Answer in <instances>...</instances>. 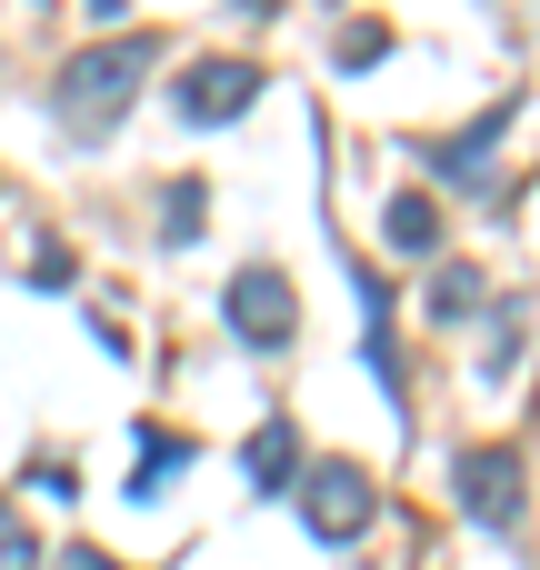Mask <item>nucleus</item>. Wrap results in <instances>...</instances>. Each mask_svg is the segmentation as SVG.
<instances>
[{
	"label": "nucleus",
	"instance_id": "obj_2",
	"mask_svg": "<svg viewBox=\"0 0 540 570\" xmlns=\"http://www.w3.org/2000/svg\"><path fill=\"white\" fill-rule=\"evenodd\" d=\"M301 521H311V541H331V551H351L371 521H381V481L361 471V461H311L301 471Z\"/></svg>",
	"mask_w": 540,
	"mask_h": 570
},
{
	"label": "nucleus",
	"instance_id": "obj_8",
	"mask_svg": "<svg viewBox=\"0 0 540 570\" xmlns=\"http://www.w3.org/2000/svg\"><path fill=\"white\" fill-rule=\"evenodd\" d=\"M501 130H511V100H501V110H481L471 130H451V140L431 150V170H441V180H481V160H491V140H501Z\"/></svg>",
	"mask_w": 540,
	"mask_h": 570
},
{
	"label": "nucleus",
	"instance_id": "obj_3",
	"mask_svg": "<svg viewBox=\"0 0 540 570\" xmlns=\"http://www.w3.org/2000/svg\"><path fill=\"white\" fill-rule=\"evenodd\" d=\"M451 491H461V511H471L481 531H521V511H531L521 451H511V441H471V451L451 461Z\"/></svg>",
	"mask_w": 540,
	"mask_h": 570
},
{
	"label": "nucleus",
	"instance_id": "obj_1",
	"mask_svg": "<svg viewBox=\"0 0 540 570\" xmlns=\"http://www.w3.org/2000/svg\"><path fill=\"white\" fill-rule=\"evenodd\" d=\"M150 60H160L150 30H120V40H100V50H80V60L60 70V100H50L60 130H70V140H100V130L130 110V90L150 80Z\"/></svg>",
	"mask_w": 540,
	"mask_h": 570
},
{
	"label": "nucleus",
	"instance_id": "obj_15",
	"mask_svg": "<svg viewBox=\"0 0 540 570\" xmlns=\"http://www.w3.org/2000/svg\"><path fill=\"white\" fill-rule=\"evenodd\" d=\"M90 10H100V20H120V10H130V0H90Z\"/></svg>",
	"mask_w": 540,
	"mask_h": 570
},
{
	"label": "nucleus",
	"instance_id": "obj_9",
	"mask_svg": "<svg viewBox=\"0 0 540 570\" xmlns=\"http://www.w3.org/2000/svg\"><path fill=\"white\" fill-rule=\"evenodd\" d=\"M471 311H481V271H471V261H451V271L431 281V321H471Z\"/></svg>",
	"mask_w": 540,
	"mask_h": 570
},
{
	"label": "nucleus",
	"instance_id": "obj_6",
	"mask_svg": "<svg viewBox=\"0 0 540 570\" xmlns=\"http://www.w3.org/2000/svg\"><path fill=\"white\" fill-rule=\"evenodd\" d=\"M240 471H251V491H301V431L271 411V421L240 441Z\"/></svg>",
	"mask_w": 540,
	"mask_h": 570
},
{
	"label": "nucleus",
	"instance_id": "obj_12",
	"mask_svg": "<svg viewBox=\"0 0 540 570\" xmlns=\"http://www.w3.org/2000/svg\"><path fill=\"white\" fill-rule=\"evenodd\" d=\"M491 331H501V341H491V361H481V371H491V381H501V371H511V361H521V351H531V311H521V301H511V311H501V321H491Z\"/></svg>",
	"mask_w": 540,
	"mask_h": 570
},
{
	"label": "nucleus",
	"instance_id": "obj_5",
	"mask_svg": "<svg viewBox=\"0 0 540 570\" xmlns=\"http://www.w3.org/2000/svg\"><path fill=\"white\" fill-rule=\"evenodd\" d=\"M261 90H271V80H261V60H190V70H180V90H170V110H180L190 130H220V120H240Z\"/></svg>",
	"mask_w": 540,
	"mask_h": 570
},
{
	"label": "nucleus",
	"instance_id": "obj_4",
	"mask_svg": "<svg viewBox=\"0 0 540 570\" xmlns=\"http://www.w3.org/2000/svg\"><path fill=\"white\" fill-rule=\"evenodd\" d=\"M291 331H301V291H291L271 261L230 271V341H240V351H291Z\"/></svg>",
	"mask_w": 540,
	"mask_h": 570
},
{
	"label": "nucleus",
	"instance_id": "obj_13",
	"mask_svg": "<svg viewBox=\"0 0 540 570\" xmlns=\"http://www.w3.org/2000/svg\"><path fill=\"white\" fill-rule=\"evenodd\" d=\"M381 50H391V30H381V20H361V30H341V40H331V60H341V70H371Z\"/></svg>",
	"mask_w": 540,
	"mask_h": 570
},
{
	"label": "nucleus",
	"instance_id": "obj_10",
	"mask_svg": "<svg viewBox=\"0 0 540 570\" xmlns=\"http://www.w3.org/2000/svg\"><path fill=\"white\" fill-rule=\"evenodd\" d=\"M180 461H190V441H160V431H150V441H140V471H130V501H160V481H170Z\"/></svg>",
	"mask_w": 540,
	"mask_h": 570
},
{
	"label": "nucleus",
	"instance_id": "obj_11",
	"mask_svg": "<svg viewBox=\"0 0 540 570\" xmlns=\"http://www.w3.org/2000/svg\"><path fill=\"white\" fill-rule=\"evenodd\" d=\"M0 570H40V531L20 501H0Z\"/></svg>",
	"mask_w": 540,
	"mask_h": 570
},
{
	"label": "nucleus",
	"instance_id": "obj_14",
	"mask_svg": "<svg viewBox=\"0 0 540 570\" xmlns=\"http://www.w3.org/2000/svg\"><path fill=\"white\" fill-rule=\"evenodd\" d=\"M160 230H170V240H190V230H200V180H190V190H170V200H160Z\"/></svg>",
	"mask_w": 540,
	"mask_h": 570
},
{
	"label": "nucleus",
	"instance_id": "obj_7",
	"mask_svg": "<svg viewBox=\"0 0 540 570\" xmlns=\"http://www.w3.org/2000/svg\"><path fill=\"white\" fill-rule=\"evenodd\" d=\"M381 230H391V250H401V261H431V250H441V200H431V190H391Z\"/></svg>",
	"mask_w": 540,
	"mask_h": 570
}]
</instances>
